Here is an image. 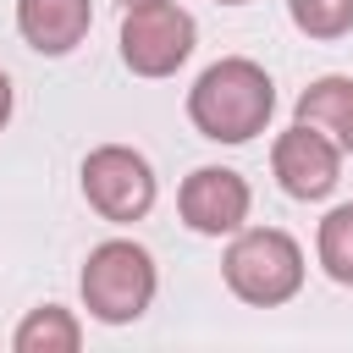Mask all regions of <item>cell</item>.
Listing matches in <instances>:
<instances>
[{
    "mask_svg": "<svg viewBox=\"0 0 353 353\" xmlns=\"http://www.w3.org/2000/svg\"><path fill=\"white\" fill-rule=\"evenodd\" d=\"M276 116V83L248 55H221L188 88V121L210 143H248Z\"/></svg>",
    "mask_w": 353,
    "mask_h": 353,
    "instance_id": "1",
    "label": "cell"
},
{
    "mask_svg": "<svg viewBox=\"0 0 353 353\" xmlns=\"http://www.w3.org/2000/svg\"><path fill=\"white\" fill-rule=\"evenodd\" d=\"M83 309L105 325H132L149 303H154V287H160V270L149 259L143 243L132 237H105L99 248H88L83 259Z\"/></svg>",
    "mask_w": 353,
    "mask_h": 353,
    "instance_id": "2",
    "label": "cell"
},
{
    "mask_svg": "<svg viewBox=\"0 0 353 353\" xmlns=\"http://www.w3.org/2000/svg\"><path fill=\"white\" fill-rule=\"evenodd\" d=\"M221 276L243 303L276 309V303L298 298V287H303V248L281 226H243V232H232Z\"/></svg>",
    "mask_w": 353,
    "mask_h": 353,
    "instance_id": "3",
    "label": "cell"
},
{
    "mask_svg": "<svg viewBox=\"0 0 353 353\" xmlns=\"http://www.w3.org/2000/svg\"><path fill=\"white\" fill-rule=\"evenodd\" d=\"M154 193H160L154 171H149V160L138 149H127V143L88 149V160H83V199H88L94 215H105L110 226H132V221H143L154 210Z\"/></svg>",
    "mask_w": 353,
    "mask_h": 353,
    "instance_id": "4",
    "label": "cell"
},
{
    "mask_svg": "<svg viewBox=\"0 0 353 353\" xmlns=\"http://www.w3.org/2000/svg\"><path fill=\"white\" fill-rule=\"evenodd\" d=\"M193 17L176 0H154V6H132L121 17V61L138 77H171L188 55H193Z\"/></svg>",
    "mask_w": 353,
    "mask_h": 353,
    "instance_id": "5",
    "label": "cell"
},
{
    "mask_svg": "<svg viewBox=\"0 0 353 353\" xmlns=\"http://www.w3.org/2000/svg\"><path fill=\"white\" fill-rule=\"evenodd\" d=\"M248 204H254V193H248V182L232 165H199L176 188V215L199 237H232V232H243Z\"/></svg>",
    "mask_w": 353,
    "mask_h": 353,
    "instance_id": "6",
    "label": "cell"
},
{
    "mask_svg": "<svg viewBox=\"0 0 353 353\" xmlns=\"http://www.w3.org/2000/svg\"><path fill=\"white\" fill-rule=\"evenodd\" d=\"M270 171H276V182H281L287 199H303V204H309V199H325V193L336 188V176H342V149H336L325 132L292 121V127L270 143Z\"/></svg>",
    "mask_w": 353,
    "mask_h": 353,
    "instance_id": "7",
    "label": "cell"
},
{
    "mask_svg": "<svg viewBox=\"0 0 353 353\" xmlns=\"http://www.w3.org/2000/svg\"><path fill=\"white\" fill-rule=\"evenodd\" d=\"M94 28L88 0H17V33L39 55H72Z\"/></svg>",
    "mask_w": 353,
    "mask_h": 353,
    "instance_id": "8",
    "label": "cell"
},
{
    "mask_svg": "<svg viewBox=\"0 0 353 353\" xmlns=\"http://www.w3.org/2000/svg\"><path fill=\"white\" fill-rule=\"evenodd\" d=\"M292 121L325 132V138L347 154V149H353V77H336V72H331V77H314V83L298 94Z\"/></svg>",
    "mask_w": 353,
    "mask_h": 353,
    "instance_id": "9",
    "label": "cell"
},
{
    "mask_svg": "<svg viewBox=\"0 0 353 353\" xmlns=\"http://www.w3.org/2000/svg\"><path fill=\"white\" fill-rule=\"evenodd\" d=\"M77 342H83V325H77V314L61 309V303L28 309L22 325L11 331V347H17V353H77Z\"/></svg>",
    "mask_w": 353,
    "mask_h": 353,
    "instance_id": "10",
    "label": "cell"
},
{
    "mask_svg": "<svg viewBox=\"0 0 353 353\" xmlns=\"http://www.w3.org/2000/svg\"><path fill=\"white\" fill-rule=\"evenodd\" d=\"M314 254H320V265H325L331 281L353 287V204H336V210L320 221V232H314Z\"/></svg>",
    "mask_w": 353,
    "mask_h": 353,
    "instance_id": "11",
    "label": "cell"
},
{
    "mask_svg": "<svg viewBox=\"0 0 353 353\" xmlns=\"http://www.w3.org/2000/svg\"><path fill=\"white\" fill-rule=\"evenodd\" d=\"M287 17L309 39H342V33H353V0H287Z\"/></svg>",
    "mask_w": 353,
    "mask_h": 353,
    "instance_id": "12",
    "label": "cell"
},
{
    "mask_svg": "<svg viewBox=\"0 0 353 353\" xmlns=\"http://www.w3.org/2000/svg\"><path fill=\"white\" fill-rule=\"evenodd\" d=\"M11 105H17V94H11V77L0 72V127L11 121Z\"/></svg>",
    "mask_w": 353,
    "mask_h": 353,
    "instance_id": "13",
    "label": "cell"
},
{
    "mask_svg": "<svg viewBox=\"0 0 353 353\" xmlns=\"http://www.w3.org/2000/svg\"><path fill=\"white\" fill-rule=\"evenodd\" d=\"M116 6H121V11H132V6H154V0H116Z\"/></svg>",
    "mask_w": 353,
    "mask_h": 353,
    "instance_id": "14",
    "label": "cell"
},
{
    "mask_svg": "<svg viewBox=\"0 0 353 353\" xmlns=\"http://www.w3.org/2000/svg\"><path fill=\"white\" fill-rule=\"evenodd\" d=\"M215 6H248V0H215Z\"/></svg>",
    "mask_w": 353,
    "mask_h": 353,
    "instance_id": "15",
    "label": "cell"
}]
</instances>
